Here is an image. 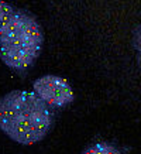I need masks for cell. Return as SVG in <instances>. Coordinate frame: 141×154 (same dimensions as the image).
I'll return each mask as SVG.
<instances>
[{"label": "cell", "instance_id": "1", "mask_svg": "<svg viewBox=\"0 0 141 154\" xmlns=\"http://www.w3.org/2000/svg\"><path fill=\"white\" fill-rule=\"evenodd\" d=\"M52 125L51 109L34 91H11L0 98V130L16 143H40Z\"/></svg>", "mask_w": 141, "mask_h": 154}, {"label": "cell", "instance_id": "2", "mask_svg": "<svg viewBox=\"0 0 141 154\" xmlns=\"http://www.w3.org/2000/svg\"><path fill=\"white\" fill-rule=\"evenodd\" d=\"M44 31L33 14L16 9L0 27V58L13 71H26L40 58Z\"/></svg>", "mask_w": 141, "mask_h": 154}, {"label": "cell", "instance_id": "3", "mask_svg": "<svg viewBox=\"0 0 141 154\" xmlns=\"http://www.w3.org/2000/svg\"><path fill=\"white\" fill-rule=\"evenodd\" d=\"M33 91L50 109H64L74 102L75 95L70 84L58 75H42L34 81Z\"/></svg>", "mask_w": 141, "mask_h": 154}, {"label": "cell", "instance_id": "4", "mask_svg": "<svg viewBox=\"0 0 141 154\" xmlns=\"http://www.w3.org/2000/svg\"><path fill=\"white\" fill-rule=\"evenodd\" d=\"M82 154H122V151L110 143L102 141V143H96L88 150H85Z\"/></svg>", "mask_w": 141, "mask_h": 154}, {"label": "cell", "instance_id": "5", "mask_svg": "<svg viewBox=\"0 0 141 154\" xmlns=\"http://www.w3.org/2000/svg\"><path fill=\"white\" fill-rule=\"evenodd\" d=\"M14 10L16 9H14L11 5L6 3V2H3V0H0V27L7 21V19L13 14Z\"/></svg>", "mask_w": 141, "mask_h": 154}, {"label": "cell", "instance_id": "6", "mask_svg": "<svg viewBox=\"0 0 141 154\" xmlns=\"http://www.w3.org/2000/svg\"><path fill=\"white\" fill-rule=\"evenodd\" d=\"M134 48H136L137 62H138L140 69H141V21L136 30V35H134Z\"/></svg>", "mask_w": 141, "mask_h": 154}]
</instances>
